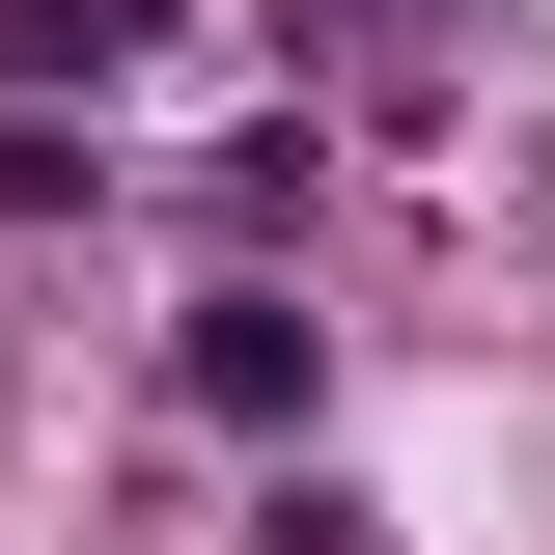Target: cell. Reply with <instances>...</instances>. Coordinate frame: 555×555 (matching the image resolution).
I'll return each instance as SVG.
<instances>
[{
	"instance_id": "6da1fadb",
	"label": "cell",
	"mask_w": 555,
	"mask_h": 555,
	"mask_svg": "<svg viewBox=\"0 0 555 555\" xmlns=\"http://www.w3.org/2000/svg\"><path fill=\"white\" fill-rule=\"evenodd\" d=\"M167 389H195V416H222V444H278V416L334 389V334H306V306H278V278H222L195 334H167Z\"/></svg>"
},
{
	"instance_id": "7a4b0ae2",
	"label": "cell",
	"mask_w": 555,
	"mask_h": 555,
	"mask_svg": "<svg viewBox=\"0 0 555 555\" xmlns=\"http://www.w3.org/2000/svg\"><path fill=\"white\" fill-rule=\"evenodd\" d=\"M250 555H361V500H334V473H278V500H250Z\"/></svg>"
},
{
	"instance_id": "3957f363",
	"label": "cell",
	"mask_w": 555,
	"mask_h": 555,
	"mask_svg": "<svg viewBox=\"0 0 555 555\" xmlns=\"http://www.w3.org/2000/svg\"><path fill=\"white\" fill-rule=\"evenodd\" d=\"M361 28H444V0H361Z\"/></svg>"
}]
</instances>
